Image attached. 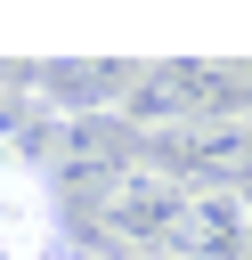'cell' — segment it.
<instances>
[{
	"instance_id": "6da1fadb",
	"label": "cell",
	"mask_w": 252,
	"mask_h": 260,
	"mask_svg": "<svg viewBox=\"0 0 252 260\" xmlns=\"http://www.w3.org/2000/svg\"><path fill=\"white\" fill-rule=\"evenodd\" d=\"M98 228H106V252H130V260H171L179 252V219H187V187L163 171V162H130L114 187H106V203L89 211Z\"/></svg>"
},
{
	"instance_id": "7a4b0ae2",
	"label": "cell",
	"mask_w": 252,
	"mask_h": 260,
	"mask_svg": "<svg viewBox=\"0 0 252 260\" xmlns=\"http://www.w3.org/2000/svg\"><path fill=\"white\" fill-rule=\"evenodd\" d=\"M171 260H252V187H195Z\"/></svg>"
},
{
	"instance_id": "3957f363",
	"label": "cell",
	"mask_w": 252,
	"mask_h": 260,
	"mask_svg": "<svg viewBox=\"0 0 252 260\" xmlns=\"http://www.w3.org/2000/svg\"><path fill=\"white\" fill-rule=\"evenodd\" d=\"M73 260H130V252H73Z\"/></svg>"
}]
</instances>
